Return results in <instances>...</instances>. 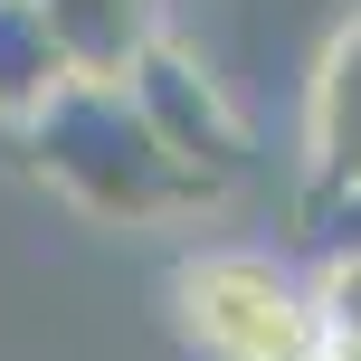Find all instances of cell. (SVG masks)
I'll return each instance as SVG.
<instances>
[{
    "label": "cell",
    "instance_id": "obj_6",
    "mask_svg": "<svg viewBox=\"0 0 361 361\" xmlns=\"http://www.w3.org/2000/svg\"><path fill=\"white\" fill-rule=\"evenodd\" d=\"M67 76L76 67H67V48H57L48 10H38V0H0V124L19 133Z\"/></svg>",
    "mask_w": 361,
    "mask_h": 361
},
{
    "label": "cell",
    "instance_id": "obj_8",
    "mask_svg": "<svg viewBox=\"0 0 361 361\" xmlns=\"http://www.w3.org/2000/svg\"><path fill=\"white\" fill-rule=\"evenodd\" d=\"M305 361H361V343H343V333H324V343H314Z\"/></svg>",
    "mask_w": 361,
    "mask_h": 361
},
{
    "label": "cell",
    "instance_id": "obj_3",
    "mask_svg": "<svg viewBox=\"0 0 361 361\" xmlns=\"http://www.w3.org/2000/svg\"><path fill=\"white\" fill-rule=\"evenodd\" d=\"M124 86H133V105H143V124L162 133V152H171L209 200L238 190V180L257 171V133H247V114H238V95L219 86L180 38H152V48L133 57Z\"/></svg>",
    "mask_w": 361,
    "mask_h": 361
},
{
    "label": "cell",
    "instance_id": "obj_1",
    "mask_svg": "<svg viewBox=\"0 0 361 361\" xmlns=\"http://www.w3.org/2000/svg\"><path fill=\"white\" fill-rule=\"evenodd\" d=\"M38 180H48L67 209L105 219V228H162V219H200L209 190L162 152V133L143 124L124 76H67L48 105L19 124Z\"/></svg>",
    "mask_w": 361,
    "mask_h": 361
},
{
    "label": "cell",
    "instance_id": "obj_2",
    "mask_svg": "<svg viewBox=\"0 0 361 361\" xmlns=\"http://www.w3.org/2000/svg\"><path fill=\"white\" fill-rule=\"evenodd\" d=\"M171 324L200 361H305L324 343L305 267L267 247H200L171 267Z\"/></svg>",
    "mask_w": 361,
    "mask_h": 361
},
{
    "label": "cell",
    "instance_id": "obj_4",
    "mask_svg": "<svg viewBox=\"0 0 361 361\" xmlns=\"http://www.w3.org/2000/svg\"><path fill=\"white\" fill-rule=\"evenodd\" d=\"M305 209H361V0L333 19L305 76Z\"/></svg>",
    "mask_w": 361,
    "mask_h": 361
},
{
    "label": "cell",
    "instance_id": "obj_5",
    "mask_svg": "<svg viewBox=\"0 0 361 361\" xmlns=\"http://www.w3.org/2000/svg\"><path fill=\"white\" fill-rule=\"evenodd\" d=\"M57 29V48H67L76 76H133V57L152 48L162 29V0H38Z\"/></svg>",
    "mask_w": 361,
    "mask_h": 361
},
{
    "label": "cell",
    "instance_id": "obj_7",
    "mask_svg": "<svg viewBox=\"0 0 361 361\" xmlns=\"http://www.w3.org/2000/svg\"><path fill=\"white\" fill-rule=\"evenodd\" d=\"M305 286H314V314H324V333L361 343V238H333V247L305 267Z\"/></svg>",
    "mask_w": 361,
    "mask_h": 361
}]
</instances>
